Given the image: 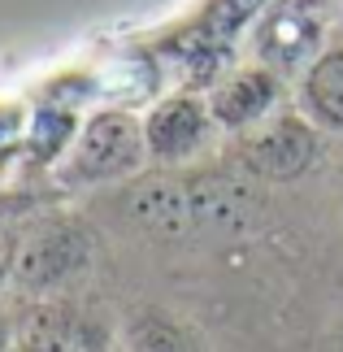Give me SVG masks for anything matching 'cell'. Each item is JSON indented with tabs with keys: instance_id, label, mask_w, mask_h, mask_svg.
<instances>
[{
	"instance_id": "cell-1",
	"label": "cell",
	"mask_w": 343,
	"mask_h": 352,
	"mask_svg": "<svg viewBox=\"0 0 343 352\" xmlns=\"http://www.w3.org/2000/svg\"><path fill=\"white\" fill-rule=\"evenodd\" d=\"M144 153H148V140H144L140 122L131 113L100 109L83 122L61 179L70 187H96L109 179H126V174L144 166Z\"/></svg>"
},
{
	"instance_id": "cell-2",
	"label": "cell",
	"mask_w": 343,
	"mask_h": 352,
	"mask_svg": "<svg viewBox=\"0 0 343 352\" xmlns=\"http://www.w3.org/2000/svg\"><path fill=\"white\" fill-rule=\"evenodd\" d=\"M335 0H269L256 22V52L274 74H296L318 61Z\"/></svg>"
},
{
	"instance_id": "cell-3",
	"label": "cell",
	"mask_w": 343,
	"mask_h": 352,
	"mask_svg": "<svg viewBox=\"0 0 343 352\" xmlns=\"http://www.w3.org/2000/svg\"><path fill=\"white\" fill-rule=\"evenodd\" d=\"M313 157H318V131L305 118H269L252 126L239 144V166L265 183L300 179L313 166Z\"/></svg>"
},
{
	"instance_id": "cell-4",
	"label": "cell",
	"mask_w": 343,
	"mask_h": 352,
	"mask_svg": "<svg viewBox=\"0 0 343 352\" xmlns=\"http://www.w3.org/2000/svg\"><path fill=\"white\" fill-rule=\"evenodd\" d=\"M213 109L191 91H174V96L157 100L153 113L144 118V140L148 157L157 161H187L209 148L213 140Z\"/></svg>"
},
{
	"instance_id": "cell-5",
	"label": "cell",
	"mask_w": 343,
	"mask_h": 352,
	"mask_svg": "<svg viewBox=\"0 0 343 352\" xmlns=\"http://www.w3.org/2000/svg\"><path fill=\"white\" fill-rule=\"evenodd\" d=\"M87 252H91V239L83 226L74 222H57L48 226V231H39L26 248L18 252V261H13V274L26 292H48L65 283L70 274L87 265Z\"/></svg>"
},
{
	"instance_id": "cell-6",
	"label": "cell",
	"mask_w": 343,
	"mask_h": 352,
	"mask_svg": "<svg viewBox=\"0 0 343 352\" xmlns=\"http://www.w3.org/2000/svg\"><path fill=\"white\" fill-rule=\"evenodd\" d=\"M278 78L269 65H252V70H235L230 78L213 87L209 96V109H213V122L226 131H252L261 126L274 104H278Z\"/></svg>"
},
{
	"instance_id": "cell-7",
	"label": "cell",
	"mask_w": 343,
	"mask_h": 352,
	"mask_svg": "<svg viewBox=\"0 0 343 352\" xmlns=\"http://www.w3.org/2000/svg\"><path fill=\"white\" fill-rule=\"evenodd\" d=\"M126 213L135 226L153 235H166L178 239L196 226V205H191V183H178L166 179V174H153V179L135 183L131 196H126Z\"/></svg>"
},
{
	"instance_id": "cell-8",
	"label": "cell",
	"mask_w": 343,
	"mask_h": 352,
	"mask_svg": "<svg viewBox=\"0 0 343 352\" xmlns=\"http://www.w3.org/2000/svg\"><path fill=\"white\" fill-rule=\"evenodd\" d=\"M191 205H196V226L235 235L256 226L261 196L235 174H204V179L191 183Z\"/></svg>"
},
{
	"instance_id": "cell-9",
	"label": "cell",
	"mask_w": 343,
	"mask_h": 352,
	"mask_svg": "<svg viewBox=\"0 0 343 352\" xmlns=\"http://www.w3.org/2000/svg\"><path fill=\"white\" fill-rule=\"evenodd\" d=\"M300 104L309 122L326 131H343V48L322 52L300 78Z\"/></svg>"
},
{
	"instance_id": "cell-10",
	"label": "cell",
	"mask_w": 343,
	"mask_h": 352,
	"mask_svg": "<svg viewBox=\"0 0 343 352\" xmlns=\"http://www.w3.org/2000/svg\"><path fill=\"white\" fill-rule=\"evenodd\" d=\"M122 340H126V352H200L191 331L178 327L174 318L157 314V309L131 314L126 327H122Z\"/></svg>"
},
{
	"instance_id": "cell-11",
	"label": "cell",
	"mask_w": 343,
	"mask_h": 352,
	"mask_svg": "<svg viewBox=\"0 0 343 352\" xmlns=\"http://www.w3.org/2000/svg\"><path fill=\"white\" fill-rule=\"evenodd\" d=\"M261 9H269V0H213L209 5V18H204V26H209L213 35L230 39L235 31H243Z\"/></svg>"
},
{
	"instance_id": "cell-12",
	"label": "cell",
	"mask_w": 343,
	"mask_h": 352,
	"mask_svg": "<svg viewBox=\"0 0 343 352\" xmlns=\"http://www.w3.org/2000/svg\"><path fill=\"white\" fill-rule=\"evenodd\" d=\"M5 274H9V248H0V283H5Z\"/></svg>"
},
{
	"instance_id": "cell-13",
	"label": "cell",
	"mask_w": 343,
	"mask_h": 352,
	"mask_svg": "<svg viewBox=\"0 0 343 352\" xmlns=\"http://www.w3.org/2000/svg\"><path fill=\"white\" fill-rule=\"evenodd\" d=\"M0 352H5V327H0Z\"/></svg>"
},
{
	"instance_id": "cell-14",
	"label": "cell",
	"mask_w": 343,
	"mask_h": 352,
	"mask_svg": "<svg viewBox=\"0 0 343 352\" xmlns=\"http://www.w3.org/2000/svg\"><path fill=\"white\" fill-rule=\"evenodd\" d=\"M18 352H44V348H18Z\"/></svg>"
}]
</instances>
